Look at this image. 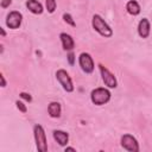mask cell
<instances>
[{
	"instance_id": "cell-9",
	"label": "cell",
	"mask_w": 152,
	"mask_h": 152,
	"mask_svg": "<svg viewBox=\"0 0 152 152\" xmlns=\"http://www.w3.org/2000/svg\"><path fill=\"white\" fill-rule=\"evenodd\" d=\"M150 21L146 19V18H142L140 21H139V25H138V33L141 38H147L148 34H150Z\"/></svg>"
},
{
	"instance_id": "cell-10",
	"label": "cell",
	"mask_w": 152,
	"mask_h": 152,
	"mask_svg": "<svg viewBox=\"0 0 152 152\" xmlns=\"http://www.w3.org/2000/svg\"><path fill=\"white\" fill-rule=\"evenodd\" d=\"M53 138L61 146H65L68 144V140H69V134L64 131L56 129V131H53Z\"/></svg>"
},
{
	"instance_id": "cell-11",
	"label": "cell",
	"mask_w": 152,
	"mask_h": 152,
	"mask_svg": "<svg viewBox=\"0 0 152 152\" xmlns=\"http://www.w3.org/2000/svg\"><path fill=\"white\" fill-rule=\"evenodd\" d=\"M26 7L34 14H40L43 13V6L40 5V2H38L37 0H27L26 1Z\"/></svg>"
},
{
	"instance_id": "cell-16",
	"label": "cell",
	"mask_w": 152,
	"mask_h": 152,
	"mask_svg": "<svg viewBox=\"0 0 152 152\" xmlns=\"http://www.w3.org/2000/svg\"><path fill=\"white\" fill-rule=\"evenodd\" d=\"M63 19H64L65 23H68V24L71 25V26H75V25H76L75 21H74V19H72V17H71L69 13H64V14H63Z\"/></svg>"
},
{
	"instance_id": "cell-5",
	"label": "cell",
	"mask_w": 152,
	"mask_h": 152,
	"mask_svg": "<svg viewBox=\"0 0 152 152\" xmlns=\"http://www.w3.org/2000/svg\"><path fill=\"white\" fill-rule=\"evenodd\" d=\"M78 63H80L81 69L86 74H91L94 71V61L89 53H87V52L81 53L80 58H78Z\"/></svg>"
},
{
	"instance_id": "cell-22",
	"label": "cell",
	"mask_w": 152,
	"mask_h": 152,
	"mask_svg": "<svg viewBox=\"0 0 152 152\" xmlns=\"http://www.w3.org/2000/svg\"><path fill=\"white\" fill-rule=\"evenodd\" d=\"M65 151H76L74 147H65Z\"/></svg>"
},
{
	"instance_id": "cell-18",
	"label": "cell",
	"mask_w": 152,
	"mask_h": 152,
	"mask_svg": "<svg viewBox=\"0 0 152 152\" xmlns=\"http://www.w3.org/2000/svg\"><path fill=\"white\" fill-rule=\"evenodd\" d=\"M20 97H21V99H24V100H25V101H27V102H31V101H32L31 95H30V94H27V93H20Z\"/></svg>"
},
{
	"instance_id": "cell-19",
	"label": "cell",
	"mask_w": 152,
	"mask_h": 152,
	"mask_svg": "<svg viewBox=\"0 0 152 152\" xmlns=\"http://www.w3.org/2000/svg\"><path fill=\"white\" fill-rule=\"evenodd\" d=\"M68 61H69L70 65H74V63H75V56H74L72 52H70V53L68 55Z\"/></svg>"
},
{
	"instance_id": "cell-12",
	"label": "cell",
	"mask_w": 152,
	"mask_h": 152,
	"mask_svg": "<svg viewBox=\"0 0 152 152\" xmlns=\"http://www.w3.org/2000/svg\"><path fill=\"white\" fill-rule=\"evenodd\" d=\"M61 37V40H62V45L64 48V50H72L74 49V39L71 38V36L66 34V33H61L59 34Z\"/></svg>"
},
{
	"instance_id": "cell-3",
	"label": "cell",
	"mask_w": 152,
	"mask_h": 152,
	"mask_svg": "<svg viewBox=\"0 0 152 152\" xmlns=\"http://www.w3.org/2000/svg\"><path fill=\"white\" fill-rule=\"evenodd\" d=\"M33 134H34V140H36L38 151L40 152L48 151V144H46V137H45L44 128L40 125H36L33 127Z\"/></svg>"
},
{
	"instance_id": "cell-20",
	"label": "cell",
	"mask_w": 152,
	"mask_h": 152,
	"mask_svg": "<svg viewBox=\"0 0 152 152\" xmlns=\"http://www.w3.org/2000/svg\"><path fill=\"white\" fill-rule=\"evenodd\" d=\"M11 2H12V0H1V7L6 8V7H8L11 5Z\"/></svg>"
},
{
	"instance_id": "cell-13",
	"label": "cell",
	"mask_w": 152,
	"mask_h": 152,
	"mask_svg": "<svg viewBox=\"0 0 152 152\" xmlns=\"http://www.w3.org/2000/svg\"><path fill=\"white\" fill-rule=\"evenodd\" d=\"M61 104L58 102H51L48 107V112H49V115L51 118H59L61 115Z\"/></svg>"
},
{
	"instance_id": "cell-4",
	"label": "cell",
	"mask_w": 152,
	"mask_h": 152,
	"mask_svg": "<svg viewBox=\"0 0 152 152\" xmlns=\"http://www.w3.org/2000/svg\"><path fill=\"white\" fill-rule=\"evenodd\" d=\"M56 77L58 80V82L61 83V86L63 87V89L68 93H71L74 90V86H72V81L70 78V76L68 75V72L64 69H59L56 71Z\"/></svg>"
},
{
	"instance_id": "cell-1",
	"label": "cell",
	"mask_w": 152,
	"mask_h": 152,
	"mask_svg": "<svg viewBox=\"0 0 152 152\" xmlns=\"http://www.w3.org/2000/svg\"><path fill=\"white\" fill-rule=\"evenodd\" d=\"M91 25L94 27V30L96 32H99L102 37H106V38H109L113 36V31L112 28L109 27V25L99 15V14H95L93 17V20H91Z\"/></svg>"
},
{
	"instance_id": "cell-15",
	"label": "cell",
	"mask_w": 152,
	"mask_h": 152,
	"mask_svg": "<svg viewBox=\"0 0 152 152\" xmlns=\"http://www.w3.org/2000/svg\"><path fill=\"white\" fill-rule=\"evenodd\" d=\"M46 10L49 13H53L56 10V0H45Z\"/></svg>"
},
{
	"instance_id": "cell-14",
	"label": "cell",
	"mask_w": 152,
	"mask_h": 152,
	"mask_svg": "<svg viewBox=\"0 0 152 152\" xmlns=\"http://www.w3.org/2000/svg\"><path fill=\"white\" fill-rule=\"evenodd\" d=\"M126 10L132 15H138L140 13V6L135 0H129L126 5Z\"/></svg>"
},
{
	"instance_id": "cell-2",
	"label": "cell",
	"mask_w": 152,
	"mask_h": 152,
	"mask_svg": "<svg viewBox=\"0 0 152 152\" xmlns=\"http://www.w3.org/2000/svg\"><path fill=\"white\" fill-rule=\"evenodd\" d=\"M90 99H91L93 103H95L97 106H101V104L107 103L110 100V93L106 88H96L91 91Z\"/></svg>"
},
{
	"instance_id": "cell-6",
	"label": "cell",
	"mask_w": 152,
	"mask_h": 152,
	"mask_svg": "<svg viewBox=\"0 0 152 152\" xmlns=\"http://www.w3.org/2000/svg\"><path fill=\"white\" fill-rule=\"evenodd\" d=\"M121 146L129 151V152H138L139 151V145H138V141L137 139L131 135V134H124L121 137Z\"/></svg>"
},
{
	"instance_id": "cell-23",
	"label": "cell",
	"mask_w": 152,
	"mask_h": 152,
	"mask_svg": "<svg viewBox=\"0 0 152 152\" xmlns=\"http://www.w3.org/2000/svg\"><path fill=\"white\" fill-rule=\"evenodd\" d=\"M0 31H1V36L4 37V36L6 34V33H5V31H4V28H1V27H0Z\"/></svg>"
},
{
	"instance_id": "cell-8",
	"label": "cell",
	"mask_w": 152,
	"mask_h": 152,
	"mask_svg": "<svg viewBox=\"0 0 152 152\" xmlns=\"http://www.w3.org/2000/svg\"><path fill=\"white\" fill-rule=\"evenodd\" d=\"M21 20H23V15L21 13H19L18 11H13L11 12L8 15H7V19H6V25L10 27V28H18L21 24Z\"/></svg>"
},
{
	"instance_id": "cell-21",
	"label": "cell",
	"mask_w": 152,
	"mask_h": 152,
	"mask_svg": "<svg viewBox=\"0 0 152 152\" xmlns=\"http://www.w3.org/2000/svg\"><path fill=\"white\" fill-rule=\"evenodd\" d=\"M0 78H1V87H6V81H5L4 75H0Z\"/></svg>"
},
{
	"instance_id": "cell-7",
	"label": "cell",
	"mask_w": 152,
	"mask_h": 152,
	"mask_svg": "<svg viewBox=\"0 0 152 152\" xmlns=\"http://www.w3.org/2000/svg\"><path fill=\"white\" fill-rule=\"evenodd\" d=\"M99 68H100L101 76H102V81L104 82V84H106L107 87H109V88H115V87L118 86V82H116L115 76H114L106 66H103L102 64H100Z\"/></svg>"
},
{
	"instance_id": "cell-17",
	"label": "cell",
	"mask_w": 152,
	"mask_h": 152,
	"mask_svg": "<svg viewBox=\"0 0 152 152\" xmlns=\"http://www.w3.org/2000/svg\"><path fill=\"white\" fill-rule=\"evenodd\" d=\"M15 104H17V108L21 112V113H26V110H27V108H26V106L21 102V101H17L15 102Z\"/></svg>"
}]
</instances>
